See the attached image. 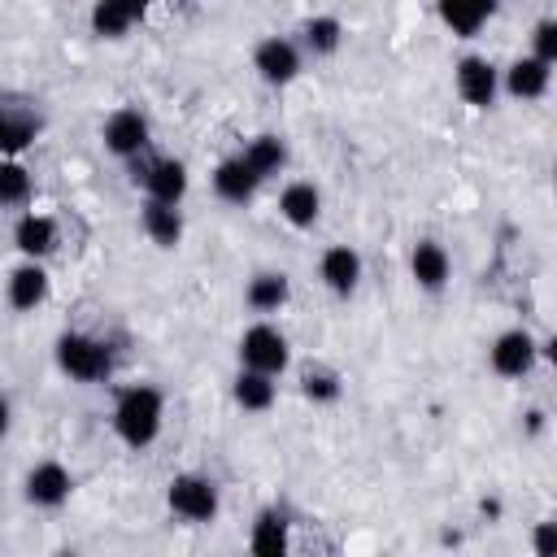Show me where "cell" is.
I'll list each match as a JSON object with an SVG mask.
<instances>
[{
  "instance_id": "6da1fadb",
  "label": "cell",
  "mask_w": 557,
  "mask_h": 557,
  "mask_svg": "<svg viewBox=\"0 0 557 557\" xmlns=\"http://www.w3.org/2000/svg\"><path fill=\"white\" fill-rule=\"evenodd\" d=\"M165 422V396L152 383H131L113 400V435L126 448H148L161 435Z\"/></svg>"
},
{
  "instance_id": "7a4b0ae2",
  "label": "cell",
  "mask_w": 557,
  "mask_h": 557,
  "mask_svg": "<svg viewBox=\"0 0 557 557\" xmlns=\"http://www.w3.org/2000/svg\"><path fill=\"white\" fill-rule=\"evenodd\" d=\"M57 366L74 383H104L113 374V348L87 331H61L57 335Z\"/></svg>"
},
{
  "instance_id": "3957f363",
  "label": "cell",
  "mask_w": 557,
  "mask_h": 557,
  "mask_svg": "<svg viewBox=\"0 0 557 557\" xmlns=\"http://www.w3.org/2000/svg\"><path fill=\"white\" fill-rule=\"evenodd\" d=\"M165 505H170L174 518H183V522H191V527H205V522L218 518L222 496H218V483H213L209 474H191V470H187V474H174V479H170Z\"/></svg>"
},
{
  "instance_id": "277c9868",
  "label": "cell",
  "mask_w": 557,
  "mask_h": 557,
  "mask_svg": "<svg viewBox=\"0 0 557 557\" xmlns=\"http://www.w3.org/2000/svg\"><path fill=\"white\" fill-rule=\"evenodd\" d=\"M239 366L278 379V374L292 366V344H287V335H283L274 322H252V326L239 335Z\"/></svg>"
},
{
  "instance_id": "5b68a950",
  "label": "cell",
  "mask_w": 557,
  "mask_h": 557,
  "mask_svg": "<svg viewBox=\"0 0 557 557\" xmlns=\"http://www.w3.org/2000/svg\"><path fill=\"white\" fill-rule=\"evenodd\" d=\"M131 170H135L131 178H135V187H144V196L183 205V196H187V165L178 157H148V152H139V157H131Z\"/></svg>"
},
{
  "instance_id": "8992f818",
  "label": "cell",
  "mask_w": 557,
  "mask_h": 557,
  "mask_svg": "<svg viewBox=\"0 0 557 557\" xmlns=\"http://www.w3.org/2000/svg\"><path fill=\"white\" fill-rule=\"evenodd\" d=\"M540 357H548V344H540V339H535L531 331H522V326L500 331V335L492 339V348H487V361H492V370H496L500 379H527Z\"/></svg>"
},
{
  "instance_id": "52a82bcc",
  "label": "cell",
  "mask_w": 557,
  "mask_h": 557,
  "mask_svg": "<svg viewBox=\"0 0 557 557\" xmlns=\"http://www.w3.org/2000/svg\"><path fill=\"white\" fill-rule=\"evenodd\" d=\"M252 70H257L261 83H270V87H287V83L300 78V70H305V52H300V44L287 39V35H265V39L252 48Z\"/></svg>"
},
{
  "instance_id": "ba28073f",
  "label": "cell",
  "mask_w": 557,
  "mask_h": 557,
  "mask_svg": "<svg viewBox=\"0 0 557 557\" xmlns=\"http://www.w3.org/2000/svg\"><path fill=\"white\" fill-rule=\"evenodd\" d=\"M100 139H104V148H109L113 157L131 161V157L148 152V144H152V126H148V117H144L139 109L122 104V109H113V113L104 117V126H100Z\"/></svg>"
},
{
  "instance_id": "9c48e42d",
  "label": "cell",
  "mask_w": 557,
  "mask_h": 557,
  "mask_svg": "<svg viewBox=\"0 0 557 557\" xmlns=\"http://www.w3.org/2000/svg\"><path fill=\"white\" fill-rule=\"evenodd\" d=\"M453 87H457V96L470 104V109H492L496 104V96H500V70L487 61V57H461L457 65H453Z\"/></svg>"
},
{
  "instance_id": "30bf717a",
  "label": "cell",
  "mask_w": 557,
  "mask_h": 557,
  "mask_svg": "<svg viewBox=\"0 0 557 557\" xmlns=\"http://www.w3.org/2000/svg\"><path fill=\"white\" fill-rule=\"evenodd\" d=\"M70 492H74V474L61 461H52V457L48 461H35L26 470V479H22V496L35 509H61L70 500Z\"/></svg>"
},
{
  "instance_id": "8fae6325",
  "label": "cell",
  "mask_w": 557,
  "mask_h": 557,
  "mask_svg": "<svg viewBox=\"0 0 557 557\" xmlns=\"http://www.w3.org/2000/svg\"><path fill=\"white\" fill-rule=\"evenodd\" d=\"M44 117L30 100H0V157H17L35 144Z\"/></svg>"
},
{
  "instance_id": "7c38bea8",
  "label": "cell",
  "mask_w": 557,
  "mask_h": 557,
  "mask_svg": "<svg viewBox=\"0 0 557 557\" xmlns=\"http://www.w3.org/2000/svg\"><path fill=\"white\" fill-rule=\"evenodd\" d=\"M48 292H52V278H48L44 261H30V257H22V265H13L9 278H4V300H9L17 313L39 309V305L48 300Z\"/></svg>"
},
{
  "instance_id": "4fadbf2b",
  "label": "cell",
  "mask_w": 557,
  "mask_h": 557,
  "mask_svg": "<svg viewBox=\"0 0 557 557\" xmlns=\"http://www.w3.org/2000/svg\"><path fill=\"white\" fill-rule=\"evenodd\" d=\"M13 244H17V252L22 257H30V261H44L48 252H57V244H61V226H57V218L52 213H22L17 222H13Z\"/></svg>"
},
{
  "instance_id": "5bb4252c",
  "label": "cell",
  "mask_w": 557,
  "mask_h": 557,
  "mask_svg": "<svg viewBox=\"0 0 557 557\" xmlns=\"http://www.w3.org/2000/svg\"><path fill=\"white\" fill-rule=\"evenodd\" d=\"M318 278H322L326 292L352 296L357 283H361V252L348 248V244H331V248L318 257Z\"/></svg>"
},
{
  "instance_id": "9a60e30c",
  "label": "cell",
  "mask_w": 557,
  "mask_h": 557,
  "mask_svg": "<svg viewBox=\"0 0 557 557\" xmlns=\"http://www.w3.org/2000/svg\"><path fill=\"white\" fill-rule=\"evenodd\" d=\"M553 83V65L540 61V57H518L509 61V70H500V91H509L513 100H540Z\"/></svg>"
},
{
  "instance_id": "2e32d148",
  "label": "cell",
  "mask_w": 557,
  "mask_h": 557,
  "mask_svg": "<svg viewBox=\"0 0 557 557\" xmlns=\"http://www.w3.org/2000/svg\"><path fill=\"white\" fill-rule=\"evenodd\" d=\"M440 22L457 35V39H474L500 9V0H435Z\"/></svg>"
},
{
  "instance_id": "e0dca14e",
  "label": "cell",
  "mask_w": 557,
  "mask_h": 557,
  "mask_svg": "<svg viewBox=\"0 0 557 557\" xmlns=\"http://www.w3.org/2000/svg\"><path fill=\"white\" fill-rule=\"evenodd\" d=\"M257 187H261V178L248 170V161L235 152V157H222L218 165H213V191H218V200H226V205H248L252 196H257Z\"/></svg>"
},
{
  "instance_id": "ac0fdd59",
  "label": "cell",
  "mask_w": 557,
  "mask_h": 557,
  "mask_svg": "<svg viewBox=\"0 0 557 557\" xmlns=\"http://www.w3.org/2000/svg\"><path fill=\"white\" fill-rule=\"evenodd\" d=\"M278 218L296 231H309L318 218H322V191L305 178H292L283 191H278Z\"/></svg>"
},
{
  "instance_id": "d6986e66",
  "label": "cell",
  "mask_w": 557,
  "mask_h": 557,
  "mask_svg": "<svg viewBox=\"0 0 557 557\" xmlns=\"http://www.w3.org/2000/svg\"><path fill=\"white\" fill-rule=\"evenodd\" d=\"M409 274L422 292H444L448 287V274H453V261L444 252V244L435 239H418L413 252H409Z\"/></svg>"
},
{
  "instance_id": "ffe728a7",
  "label": "cell",
  "mask_w": 557,
  "mask_h": 557,
  "mask_svg": "<svg viewBox=\"0 0 557 557\" xmlns=\"http://www.w3.org/2000/svg\"><path fill=\"white\" fill-rule=\"evenodd\" d=\"M292 548V531H287V513L283 509H261L248 527V553L257 557H283Z\"/></svg>"
},
{
  "instance_id": "44dd1931",
  "label": "cell",
  "mask_w": 557,
  "mask_h": 557,
  "mask_svg": "<svg viewBox=\"0 0 557 557\" xmlns=\"http://www.w3.org/2000/svg\"><path fill=\"white\" fill-rule=\"evenodd\" d=\"M144 9H148V0H96L91 4V35L122 39L144 17Z\"/></svg>"
},
{
  "instance_id": "7402d4cb",
  "label": "cell",
  "mask_w": 557,
  "mask_h": 557,
  "mask_svg": "<svg viewBox=\"0 0 557 557\" xmlns=\"http://www.w3.org/2000/svg\"><path fill=\"white\" fill-rule=\"evenodd\" d=\"M139 226H144V235L157 244V248H174L178 239H183V209L178 205H170V200H144V209H139Z\"/></svg>"
},
{
  "instance_id": "603a6c76",
  "label": "cell",
  "mask_w": 557,
  "mask_h": 557,
  "mask_svg": "<svg viewBox=\"0 0 557 557\" xmlns=\"http://www.w3.org/2000/svg\"><path fill=\"white\" fill-rule=\"evenodd\" d=\"M292 300V278L283 270H257L244 287V305L252 313H278Z\"/></svg>"
},
{
  "instance_id": "cb8c5ba5",
  "label": "cell",
  "mask_w": 557,
  "mask_h": 557,
  "mask_svg": "<svg viewBox=\"0 0 557 557\" xmlns=\"http://www.w3.org/2000/svg\"><path fill=\"white\" fill-rule=\"evenodd\" d=\"M274 396H278L274 374H261V370L239 366V374H235V383H231V400H235L244 413H265V409L274 405Z\"/></svg>"
},
{
  "instance_id": "d4e9b609",
  "label": "cell",
  "mask_w": 557,
  "mask_h": 557,
  "mask_svg": "<svg viewBox=\"0 0 557 557\" xmlns=\"http://www.w3.org/2000/svg\"><path fill=\"white\" fill-rule=\"evenodd\" d=\"M300 52L309 57H335L339 44H344V22L335 13H313L305 26H300Z\"/></svg>"
},
{
  "instance_id": "484cf974",
  "label": "cell",
  "mask_w": 557,
  "mask_h": 557,
  "mask_svg": "<svg viewBox=\"0 0 557 557\" xmlns=\"http://www.w3.org/2000/svg\"><path fill=\"white\" fill-rule=\"evenodd\" d=\"M244 161H248V170L265 183V178H274L283 165H287V144L278 139V135H270V131H261V135H252L248 144H244V152H239Z\"/></svg>"
},
{
  "instance_id": "4316f807",
  "label": "cell",
  "mask_w": 557,
  "mask_h": 557,
  "mask_svg": "<svg viewBox=\"0 0 557 557\" xmlns=\"http://www.w3.org/2000/svg\"><path fill=\"white\" fill-rule=\"evenodd\" d=\"M300 396L313 400V405H335V400L344 396L339 370H331V366H322V361H309V366L300 370Z\"/></svg>"
},
{
  "instance_id": "83f0119b",
  "label": "cell",
  "mask_w": 557,
  "mask_h": 557,
  "mask_svg": "<svg viewBox=\"0 0 557 557\" xmlns=\"http://www.w3.org/2000/svg\"><path fill=\"white\" fill-rule=\"evenodd\" d=\"M30 200V170L17 157H0V209H22Z\"/></svg>"
},
{
  "instance_id": "f1b7e54d",
  "label": "cell",
  "mask_w": 557,
  "mask_h": 557,
  "mask_svg": "<svg viewBox=\"0 0 557 557\" xmlns=\"http://www.w3.org/2000/svg\"><path fill=\"white\" fill-rule=\"evenodd\" d=\"M531 57L557 65V22L553 17H540L535 30H531Z\"/></svg>"
},
{
  "instance_id": "f546056e",
  "label": "cell",
  "mask_w": 557,
  "mask_h": 557,
  "mask_svg": "<svg viewBox=\"0 0 557 557\" xmlns=\"http://www.w3.org/2000/svg\"><path fill=\"white\" fill-rule=\"evenodd\" d=\"M535 553L540 557H553V522H540L535 527Z\"/></svg>"
},
{
  "instance_id": "4dcf8cb0",
  "label": "cell",
  "mask_w": 557,
  "mask_h": 557,
  "mask_svg": "<svg viewBox=\"0 0 557 557\" xmlns=\"http://www.w3.org/2000/svg\"><path fill=\"white\" fill-rule=\"evenodd\" d=\"M544 431V409H527V435H540Z\"/></svg>"
},
{
  "instance_id": "1f68e13d",
  "label": "cell",
  "mask_w": 557,
  "mask_h": 557,
  "mask_svg": "<svg viewBox=\"0 0 557 557\" xmlns=\"http://www.w3.org/2000/svg\"><path fill=\"white\" fill-rule=\"evenodd\" d=\"M9 422H13V409H9V396H0V440L9 435Z\"/></svg>"
},
{
  "instance_id": "d6a6232c",
  "label": "cell",
  "mask_w": 557,
  "mask_h": 557,
  "mask_svg": "<svg viewBox=\"0 0 557 557\" xmlns=\"http://www.w3.org/2000/svg\"><path fill=\"white\" fill-rule=\"evenodd\" d=\"M148 4H157V0H148Z\"/></svg>"
}]
</instances>
